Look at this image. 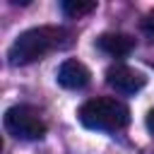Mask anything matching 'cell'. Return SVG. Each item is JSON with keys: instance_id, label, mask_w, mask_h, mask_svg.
<instances>
[{"instance_id": "1", "label": "cell", "mask_w": 154, "mask_h": 154, "mask_svg": "<svg viewBox=\"0 0 154 154\" xmlns=\"http://www.w3.org/2000/svg\"><path fill=\"white\" fill-rule=\"evenodd\" d=\"M70 36L72 34L67 29H63V26H34V29H26L14 38V43L7 51L10 65L36 63L46 53L70 46Z\"/></svg>"}, {"instance_id": "2", "label": "cell", "mask_w": 154, "mask_h": 154, "mask_svg": "<svg viewBox=\"0 0 154 154\" xmlns=\"http://www.w3.org/2000/svg\"><path fill=\"white\" fill-rule=\"evenodd\" d=\"M77 118L89 130L116 132L130 123V108L116 96H96V99H89L79 106Z\"/></svg>"}, {"instance_id": "3", "label": "cell", "mask_w": 154, "mask_h": 154, "mask_svg": "<svg viewBox=\"0 0 154 154\" xmlns=\"http://www.w3.org/2000/svg\"><path fill=\"white\" fill-rule=\"evenodd\" d=\"M5 130L17 140H41L46 135V123L34 106L17 103L5 111Z\"/></svg>"}, {"instance_id": "4", "label": "cell", "mask_w": 154, "mask_h": 154, "mask_svg": "<svg viewBox=\"0 0 154 154\" xmlns=\"http://www.w3.org/2000/svg\"><path fill=\"white\" fill-rule=\"evenodd\" d=\"M106 84L111 89H116L118 94H135L147 84V77L123 63H116L106 70Z\"/></svg>"}, {"instance_id": "5", "label": "cell", "mask_w": 154, "mask_h": 154, "mask_svg": "<svg viewBox=\"0 0 154 154\" xmlns=\"http://www.w3.org/2000/svg\"><path fill=\"white\" fill-rule=\"evenodd\" d=\"M55 77H58V84L65 89H84L91 79V72L79 60H63Z\"/></svg>"}, {"instance_id": "6", "label": "cell", "mask_w": 154, "mask_h": 154, "mask_svg": "<svg viewBox=\"0 0 154 154\" xmlns=\"http://www.w3.org/2000/svg\"><path fill=\"white\" fill-rule=\"evenodd\" d=\"M96 48L103 51L106 55L113 58H125L135 51V38L130 34H120V31H106L96 38Z\"/></svg>"}, {"instance_id": "7", "label": "cell", "mask_w": 154, "mask_h": 154, "mask_svg": "<svg viewBox=\"0 0 154 154\" xmlns=\"http://www.w3.org/2000/svg\"><path fill=\"white\" fill-rule=\"evenodd\" d=\"M60 10H63L67 17L77 19V17H84V14L94 12V10H96V2H94V0H63V2H60Z\"/></svg>"}, {"instance_id": "8", "label": "cell", "mask_w": 154, "mask_h": 154, "mask_svg": "<svg viewBox=\"0 0 154 154\" xmlns=\"http://www.w3.org/2000/svg\"><path fill=\"white\" fill-rule=\"evenodd\" d=\"M142 29L149 31V34H154V12H149V14L142 19Z\"/></svg>"}, {"instance_id": "9", "label": "cell", "mask_w": 154, "mask_h": 154, "mask_svg": "<svg viewBox=\"0 0 154 154\" xmlns=\"http://www.w3.org/2000/svg\"><path fill=\"white\" fill-rule=\"evenodd\" d=\"M144 123H147V130H149V132L154 135V108H152V111L147 113V120H144Z\"/></svg>"}]
</instances>
